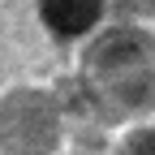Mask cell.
I'll return each instance as SVG.
<instances>
[{
    "label": "cell",
    "instance_id": "1",
    "mask_svg": "<svg viewBox=\"0 0 155 155\" xmlns=\"http://www.w3.org/2000/svg\"><path fill=\"white\" fill-rule=\"evenodd\" d=\"M43 17H48L52 30L78 35V30H86L95 17H99V5H95V0H43Z\"/></svg>",
    "mask_w": 155,
    "mask_h": 155
}]
</instances>
